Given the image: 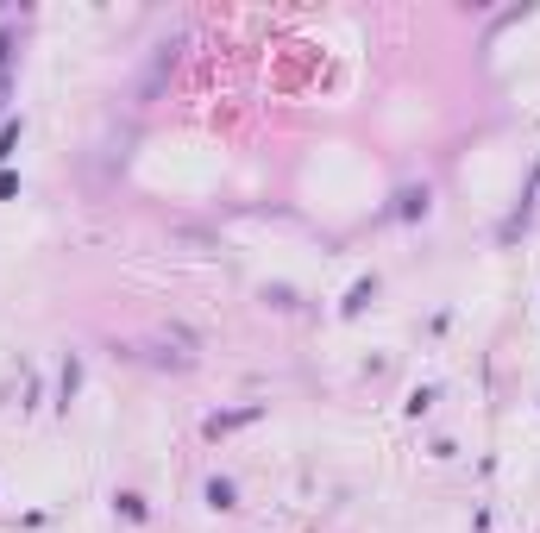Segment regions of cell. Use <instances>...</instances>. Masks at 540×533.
Wrapping results in <instances>:
<instances>
[{
    "instance_id": "obj_8",
    "label": "cell",
    "mask_w": 540,
    "mask_h": 533,
    "mask_svg": "<svg viewBox=\"0 0 540 533\" xmlns=\"http://www.w3.org/2000/svg\"><path fill=\"white\" fill-rule=\"evenodd\" d=\"M19 138H25V120H19V114H6V120H0V170L13 163V151H19Z\"/></svg>"
},
{
    "instance_id": "obj_2",
    "label": "cell",
    "mask_w": 540,
    "mask_h": 533,
    "mask_svg": "<svg viewBox=\"0 0 540 533\" xmlns=\"http://www.w3.org/2000/svg\"><path fill=\"white\" fill-rule=\"evenodd\" d=\"M252 420H265V401L220 408V414H208V420H201V439H227V433H239V427H252Z\"/></svg>"
},
{
    "instance_id": "obj_4",
    "label": "cell",
    "mask_w": 540,
    "mask_h": 533,
    "mask_svg": "<svg viewBox=\"0 0 540 533\" xmlns=\"http://www.w3.org/2000/svg\"><path fill=\"white\" fill-rule=\"evenodd\" d=\"M201 502H208V509H214V515H233V509H239V483H233V477H220V471H214V477H208V483H201Z\"/></svg>"
},
{
    "instance_id": "obj_11",
    "label": "cell",
    "mask_w": 540,
    "mask_h": 533,
    "mask_svg": "<svg viewBox=\"0 0 540 533\" xmlns=\"http://www.w3.org/2000/svg\"><path fill=\"white\" fill-rule=\"evenodd\" d=\"M528 188H540V163H535V176H528Z\"/></svg>"
},
{
    "instance_id": "obj_6",
    "label": "cell",
    "mask_w": 540,
    "mask_h": 533,
    "mask_svg": "<svg viewBox=\"0 0 540 533\" xmlns=\"http://www.w3.org/2000/svg\"><path fill=\"white\" fill-rule=\"evenodd\" d=\"M114 515H126L133 528H144V521H151V502H144L138 490H120V496H114Z\"/></svg>"
},
{
    "instance_id": "obj_9",
    "label": "cell",
    "mask_w": 540,
    "mask_h": 533,
    "mask_svg": "<svg viewBox=\"0 0 540 533\" xmlns=\"http://www.w3.org/2000/svg\"><path fill=\"white\" fill-rule=\"evenodd\" d=\"M433 401H440V383H421V390H408V414H414V420H421V414H427V408H433Z\"/></svg>"
},
{
    "instance_id": "obj_7",
    "label": "cell",
    "mask_w": 540,
    "mask_h": 533,
    "mask_svg": "<svg viewBox=\"0 0 540 533\" xmlns=\"http://www.w3.org/2000/svg\"><path fill=\"white\" fill-rule=\"evenodd\" d=\"M258 295H265V308H276V314H295V308H302V295H295L289 282H265Z\"/></svg>"
},
{
    "instance_id": "obj_5",
    "label": "cell",
    "mask_w": 540,
    "mask_h": 533,
    "mask_svg": "<svg viewBox=\"0 0 540 533\" xmlns=\"http://www.w3.org/2000/svg\"><path fill=\"white\" fill-rule=\"evenodd\" d=\"M377 289H384L377 276H358V282L346 289V301H340V320H358V314H365V308L377 301Z\"/></svg>"
},
{
    "instance_id": "obj_10",
    "label": "cell",
    "mask_w": 540,
    "mask_h": 533,
    "mask_svg": "<svg viewBox=\"0 0 540 533\" xmlns=\"http://www.w3.org/2000/svg\"><path fill=\"white\" fill-rule=\"evenodd\" d=\"M13 195H19V176H13V170H0V201H13Z\"/></svg>"
},
{
    "instance_id": "obj_1",
    "label": "cell",
    "mask_w": 540,
    "mask_h": 533,
    "mask_svg": "<svg viewBox=\"0 0 540 533\" xmlns=\"http://www.w3.org/2000/svg\"><path fill=\"white\" fill-rule=\"evenodd\" d=\"M384 214H390V220H408V226H414V220H427V214H433V188H427V182H403V188L390 195V207H384Z\"/></svg>"
},
{
    "instance_id": "obj_3",
    "label": "cell",
    "mask_w": 540,
    "mask_h": 533,
    "mask_svg": "<svg viewBox=\"0 0 540 533\" xmlns=\"http://www.w3.org/2000/svg\"><path fill=\"white\" fill-rule=\"evenodd\" d=\"M76 396H82V352L63 358V371H57V401H51V408L70 414V401H76Z\"/></svg>"
}]
</instances>
